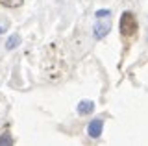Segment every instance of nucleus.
I'll return each instance as SVG.
<instances>
[{
	"label": "nucleus",
	"instance_id": "nucleus-1",
	"mask_svg": "<svg viewBox=\"0 0 148 146\" xmlns=\"http://www.w3.org/2000/svg\"><path fill=\"white\" fill-rule=\"evenodd\" d=\"M139 30V24H137V19L132 11H124L122 17H120V35L122 37H133Z\"/></svg>",
	"mask_w": 148,
	"mask_h": 146
},
{
	"label": "nucleus",
	"instance_id": "nucleus-2",
	"mask_svg": "<svg viewBox=\"0 0 148 146\" xmlns=\"http://www.w3.org/2000/svg\"><path fill=\"white\" fill-rule=\"evenodd\" d=\"M109 30H111V20H109V17L108 19H104V17H96V20H95V26H92V35H95L96 39H104L106 35L109 33Z\"/></svg>",
	"mask_w": 148,
	"mask_h": 146
},
{
	"label": "nucleus",
	"instance_id": "nucleus-3",
	"mask_svg": "<svg viewBox=\"0 0 148 146\" xmlns=\"http://www.w3.org/2000/svg\"><path fill=\"white\" fill-rule=\"evenodd\" d=\"M102 131H104V120H102V118H95V120H91L89 126H87V133H89L91 139H100Z\"/></svg>",
	"mask_w": 148,
	"mask_h": 146
},
{
	"label": "nucleus",
	"instance_id": "nucleus-4",
	"mask_svg": "<svg viewBox=\"0 0 148 146\" xmlns=\"http://www.w3.org/2000/svg\"><path fill=\"white\" fill-rule=\"evenodd\" d=\"M95 102L92 100H82L80 104H78V115H82V117H85V115H91L92 111H95Z\"/></svg>",
	"mask_w": 148,
	"mask_h": 146
},
{
	"label": "nucleus",
	"instance_id": "nucleus-5",
	"mask_svg": "<svg viewBox=\"0 0 148 146\" xmlns=\"http://www.w3.org/2000/svg\"><path fill=\"white\" fill-rule=\"evenodd\" d=\"M18 44H21V35L18 33H13V35H9L8 41H6V48L8 50H13V48H17Z\"/></svg>",
	"mask_w": 148,
	"mask_h": 146
},
{
	"label": "nucleus",
	"instance_id": "nucleus-6",
	"mask_svg": "<svg viewBox=\"0 0 148 146\" xmlns=\"http://www.w3.org/2000/svg\"><path fill=\"white\" fill-rule=\"evenodd\" d=\"M22 2H24V0H0V6H4V8H18V6H22Z\"/></svg>",
	"mask_w": 148,
	"mask_h": 146
},
{
	"label": "nucleus",
	"instance_id": "nucleus-7",
	"mask_svg": "<svg viewBox=\"0 0 148 146\" xmlns=\"http://www.w3.org/2000/svg\"><path fill=\"white\" fill-rule=\"evenodd\" d=\"M13 143H15V141L11 139V135H9V133L0 135V146H13Z\"/></svg>",
	"mask_w": 148,
	"mask_h": 146
},
{
	"label": "nucleus",
	"instance_id": "nucleus-8",
	"mask_svg": "<svg viewBox=\"0 0 148 146\" xmlns=\"http://www.w3.org/2000/svg\"><path fill=\"white\" fill-rule=\"evenodd\" d=\"M95 17H111V11L109 10H98L95 13Z\"/></svg>",
	"mask_w": 148,
	"mask_h": 146
},
{
	"label": "nucleus",
	"instance_id": "nucleus-9",
	"mask_svg": "<svg viewBox=\"0 0 148 146\" xmlns=\"http://www.w3.org/2000/svg\"><path fill=\"white\" fill-rule=\"evenodd\" d=\"M0 33H4V30H2V28H0Z\"/></svg>",
	"mask_w": 148,
	"mask_h": 146
}]
</instances>
